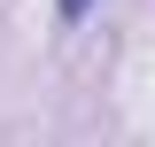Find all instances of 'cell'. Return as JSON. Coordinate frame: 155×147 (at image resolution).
I'll return each mask as SVG.
<instances>
[{
  "instance_id": "6da1fadb",
  "label": "cell",
  "mask_w": 155,
  "mask_h": 147,
  "mask_svg": "<svg viewBox=\"0 0 155 147\" xmlns=\"http://www.w3.org/2000/svg\"><path fill=\"white\" fill-rule=\"evenodd\" d=\"M54 16H62V23H78V16H93V0H54Z\"/></svg>"
}]
</instances>
